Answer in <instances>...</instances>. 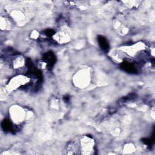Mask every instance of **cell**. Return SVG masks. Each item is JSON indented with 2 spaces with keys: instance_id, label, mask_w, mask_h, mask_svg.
Listing matches in <instances>:
<instances>
[{
  "instance_id": "cell-1",
  "label": "cell",
  "mask_w": 155,
  "mask_h": 155,
  "mask_svg": "<svg viewBox=\"0 0 155 155\" xmlns=\"http://www.w3.org/2000/svg\"><path fill=\"white\" fill-rule=\"evenodd\" d=\"M43 61L45 62L47 64L48 69L52 68V67L54 66L56 61V56L53 51H49L47 53H45L43 56Z\"/></svg>"
},
{
  "instance_id": "cell-2",
  "label": "cell",
  "mask_w": 155,
  "mask_h": 155,
  "mask_svg": "<svg viewBox=\"0 0 155 155\" xmlns=\"http://www.w3.org/2000/svg\"><path fill=\"white\" fill-rule=\"evenodd\" d=\"M120 68L124 71L129 73H136L137 72V69L133 63L130 62H124L120 65Z\"/></svg>"
},
{
  "instance_id": "cell-3",
  "label": "cell",
  "mask_w": 155,
  "mask_h": 155,
  "mask_svg": "<svg viewBox=\"0 0 155 155\" xmlns=\"http://www.w3.org/2000/svg\"><path fill=\"white\" fill-rule=\"evenodd\" d=\"M97 42L101 48L105 52H108L110 49V45L107 39L102 35H99L97 38Z\"/></svg>"
},
{
  "instance_id": "cell-4",
  "label": "cell",
  "mask_w": 155,
  "mask_h": 155,
  "mask_svg": "<svg viewBox=\"0 0 155 155\" xmlns=\"http://www.w3.org/2000/svg\"><path fill=\"white\" fill-rule=\"evenodd\" d=\"M1 127L2 130L5 132H9V133H13L15 132L14 125H13L12 122L8 119H4L2 120L1 123Z\"/></svg>"
},
{
  "instance_id": "cell-5",
  "label": "cell",
  "mask_w": 155,
  "mask_h": 155,
  "mask_svg": "<svg viewBox=\"0 0 155 155\" xmlns=\"http://www.w3.org/2000/svg\"><path fill=\"white\" fill-rule=\"evenodd\" d=\"M54 33V31L52 29H47L45 31V35L48 37L52 36Z\"/></svg>"
},
{
  "instance_id": "cell-6",
  "label": "cell",
  "mask_w": 155,
  "mask_h": 155,
  "mask_svg": "<svg viewBox=\"0 0 155 155\" xmlns=\"http://www.w3.org/2000/svg\"><path fill=\"white\" fill-rule=\"evenodd\" d=\"M142 142L146 144L147 146H150L151 145V140L149 138H144L142 139Z\"/></svg>"
}]
</instances>
